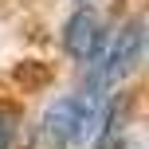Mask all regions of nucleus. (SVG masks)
<instances>
[{
  "mask_svg": "<svg viewBox=\"0 0 149 149\" xmlns=\"http://www.w3.org/2000/svg\"><path fill=\"white\" fill-rule=\"evenodd\" d=\"M82 4H98V0H82Z\"/></svg>",
  "mask_w": 149,
  "mask_h": 149,
  "instance_id": "nucleus-5",
  "label": "nucleus"
},
{
  "mask_svg": "<svg viewBox=\"0 0 149 149\" xmlns=\"http://www.w3.org/2000/svg\"><path fill=\"white\" fill-rule=\"evenodd\" d=\"M102 43H106V31H102V24H98V16L94 12H74L71 20H67V31H63V47H67V55L71 59H79V63H90L98 51H102Z\"/></svg>",
  "mask_w": 149,
  "mask_h": 149,
  "instance_id": "nucleus-2",
  "label": "nucleus"
},
{
  "mask_svg": "<svg viewBox=\"0 0 149 149\" xmlns=\"http://www.w3.org/2000/svg\"><path fill=\"white\" fill-rule=\"evenodd\" d=\"M141 55H145V24L141 20H130L126 28H122L114 39H106L102 51L90 59V79L114 86V82H122L126 74L137 71Z\"/></svg>",
  "mask_w": 149,
  "mask_h": 149,
  "instance_id": "nucleus-1",
  "label": "nucleus"
},
{
  "mask_svg": "<svg viewBox=\"0 0 149 149\" xmlns=\"http://www.w3.org/2000/svg\"><path fill=\"white\" fill-rule=\"evenodd\" d=\"M74 114H79V98H59L47 106L43 126H39V149H63L74 137Z\"/></svg>",
  "mask_w": 149,
  "mask_h": 149,
  "instance_id": "nucleus-3",
  "label": "nucleus"
},
{
  "mask_svg": "<svg viewBox=\"0 0 149 149\" xmlns=\"http://www.w3.org/2000/svg\"><path fill=\"white\" fill-rule=\"evenodd\" d=\"M16 137H20V114L0 106V149H12Z\"/></svg>",
  "mask_w": 149,
  "mask_h": 149,
  "instance_id": "nucleus-4",
  "label": "nucleus"
}]
</instances>
